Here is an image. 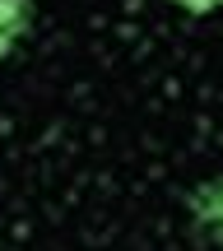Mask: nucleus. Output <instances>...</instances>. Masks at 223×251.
<instances>
[{
    "label": "nucleus",
    "instance_id": "nucleus-3",
    "mask_svg": "<svg viewBox=\"0 0 223 251\" xmlns=\"http://www.w3.org/2000/svg\"><path fill=\"white\" fill-rule=\"evenodd\" d=\"M181 9H186V14H209V9H219L223 0H177Z\"/></svg>",
    "mask_w": 223,
    "mask_h": 251
},
{
    "label": "nucleus",
    "instance_id": "nucleus-1",
    "mask_svg": "<svg viewBox=\"0 0 223 251\" xmlns=\"http://www.w3.org/2000/svg\"><path fill=\"white\" fill-rule=\"evenodd\" d=\"M33 24H37L33 0H0V61L19 51V42L33 33Z\"/></svg>",
    "mask_w": 223,
    "mask_h": 251
},
{
    "label": "nucleus",
    "instance_id": "nucleus-2",
    "mask_svg": "<svg viewBox=\"0 0 223 251\" xmlns=\"http://www.w3.org/2000/svg\"><path fill=\"white\" fill-rule=\"evenodd\" d=\"M191 214H196V224L223 247V181H209V186L191 191Z\"/></svg>",
    "mask_w": 223,
    "mask_h": 251
}]
</instances>
